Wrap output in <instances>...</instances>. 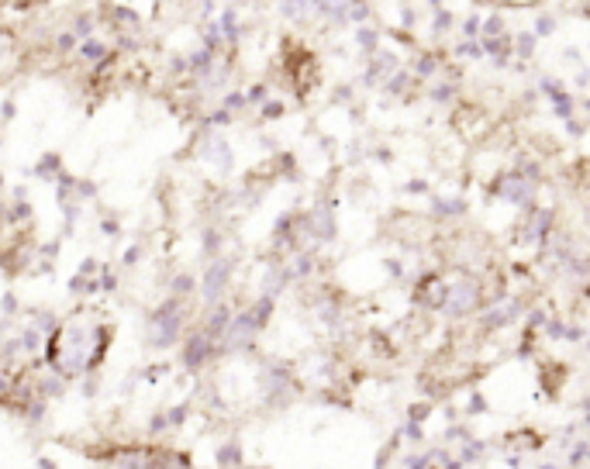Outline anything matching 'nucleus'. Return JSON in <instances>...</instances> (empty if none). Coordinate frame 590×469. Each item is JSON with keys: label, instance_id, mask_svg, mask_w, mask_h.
Here are the masks:
<instances>
[{"label": "nucleus", "instance_id": "f257e3e1", "mask_svg": "<svg viewBox=\"0 0 590 469\" xmlns=\"http://www.w3.org/2000/svg\"><path fill=\"white\" fill-rule=\"evenodd\" d=\"M187 325V307L180 297H169L166 304H159L152 314H149V345L152 348H169L173 341L180 339Z\"/></svg>", "mask_w": 590, "mask_h": 469}, {"label": "nucleus", "instance_id": "f03ea898", "mask_svg": "<svg viewBox=\"0 0 590 469\" xmlns=\"http://www.w3.org/2000/svg\"><path fill=\"white\" fill-rule=\"evenodd\" d=\"M214 355H217V341H214L204 328L194 332V335L187 339V345H183V366H187V369H201Z\"/></svg>", "mask_w": 590, "mask_h": 469}, {"label": "nucleus", "instance_id": "7ed1b4c3", "mask_svg": "<svg viewBox=\"0 0 590 469\" xmlns=\"http://www.w3.org/2000/svg\"><path fill=\"white\" fill-rule=\"evenodd\" d=\"M232 269H235V262L224 256V259H211V266H208V276H204V300L208 304H217L221 300V290L228 287V280H232Z\"/></svg>", "mask_w": 590, "mask_h": 469}, {"label": "nucleus", "instance_id": "20e7f679", "mask_svg": "<svg viewBox=\"0 0 590 469\" xmlns=\"http://www.w3.org/2000/svg\"><path fill=\"white\" fill-rule=\"evenodd\" d=\"M76 55H80V59H86V62H93V66H104L107 59H114V52H107V45L97 42L93 35H90V39H80Z\"/></svg>", "mask_w": 590, "mask_h": 469}, {"label": "nucleus", "instance_id": "39448f33", "mask_svg": "<svg viewBox=\"0 0 590 469\" xmlns=\"http://www.w3.org/2000/svg\"><path fill=\"white\" fill-rule=\"evenodd\" d=\"M35 172L42 176V179H59V172H62V163H59V156H42V163L35 166Z\"/></svg>", "mask_w": 590, "mask_h": 469}, {"label": "nucleus", "instance_id": "423d86ee", "mask_svg": "<svg viewBox=\"0 0 590 469\" xmlns=\"http://www.w3.org/2000/svg\"><path fill=\"white\" fill-rule=\"evenodd\" d=\"M214 463H217V466H235V463H242V452H239V445H235V442H228L224 449H217Z\"/></svg>", "mask_w": 590, "mask_h": 469}, {"label": "nucleus", "instance_id": "0eeeda50", "mask_svg": "<svg viewBox=\"0 0 590 469\" xmlns=\"http://www.w3.org/2000/svg\"><path fill=\"white\" fill-rule=\"evenodd\" d=\"M194 290H197V280H194V276L183 273V276L173 280V297H187V294H194Z\"/></svg>", "mask_w": 590, "mask_h": 469}, {"label": "nucleus", "instance_id": "6e6552de", "mask_svg": "<svg viewBox=\"0 0 590 469\" xmlns=\"http://www.w3.org/2000/svg\"><path fill=\"white\" fill-rule=\"evenodd\" d=\"M73 35H76V39H90V35H93V14H76Z\"/></svg>", "mask_w": 590, "mask_h": 469}, {"label": "nucleus", "instance_id": "1a4fd4ad", "mask_svg": "<svg viewBox=\"0 0 590 469\" xmlns=\"http://www.w3.org/2000/svg\"><path fill=\"white\" fill-rule=\"evenodd\" d=\"M204 252H208V256H217V252H221V231H217V228H204Z\"/></svg>", "mask_w": 590, "mask_h": 469}, {"label": "nucleus", "instance_id": "9d476101", "mask_svg": "<svg viewBox=\"0 0 590 469\" xmlns=\"http://www.w3.org/2000/svg\"><path fill=\"white\" fill-rule=\"evenodd\" d=\"M242 104H249V100H246V93H235V90L224 93V100H221V107H228V111H239Z\"/></svg>", "mask_w": 590, "mask_h": 469}, {"label": "nucleus", "instance_id": "9b49d317", "mask_svg": "<svg viewBox=\"0 0 590 469\" xmlns=\"http://www.w3.org/2000/svg\"><path fill=\"white\" fill-rule=\"evenodd\" d=\"M73 45H76V35H73V32H62V35L55 39V52H73Z\"/></svg>", "mask_w": 590, "mask_h": 469}, {"label": "nucleus", "instance_id": "f8f14e48", "mask_svg": "<svg viewBox=\"0 0 590 469\" xmlns=\"http://www.w3.org/2000/svg\"><path fill=\"white\" fill-rule=\"evenodd\" d=\"M0 311H4L7 318L18 314V297H14V294H4V297H0Z\"/></svg>", "mask_w": 590, "mask_h": 469}, {"label": "nucleus", "instance_id": "ddd939ff", "mask_svg": "<svg viewBox=\"0 0 590 469\" xmlns=\"http://www.w3.org/2000/svg\"><path fill=\"white\" fill-rule=\"evenodd\" d=\"M100 231H104V235H111V238H118V231H121V228H118V221H111V217H107V221L100 224Z\"/></svg>", "mask_w": 590, "mask_h": 469}, {"label": "nucleus", "instance_id": "4468645a", "mask_svg": "<svg viewBox=\"0 0 590 469\" xmlns=\"http://www.w3.org/2000/svg\"><path fill=\"white\" fill-rule=\"evenodd\" d=\"M280 111H283L280 104H266V107H262V118H280Z\"/></svg>", "mask_w": 590, "mask_h": 469}, {"label": "nucleus", "instance_id": "2eb2a0df", "mask_svg": "<svg viewBox=\"0 0 590 469\" xmlns=\"http://www.w3.org/2000/svg\"><path fill=\"white\" fill-rule=\"evenodd\" d=\"M266 97V86H253L249 93H246V100H262Z\"/></svg>", "mask_w": 590, "mask_h": 469}, {"label": "nucleus", "instance_id": "dca6fc26", "mask_svg": "<svg viewBox=\"0 0 590 469\" xmlns=\"http://www.w3.org/2000/svg\"><path fill=\"white\" fill-rule=\"evenodd\" d=\"M0 111H4V121H11L18 107H14V100H4V107H0Z\"/></svg>", "mask_w": 590, "mask_h": 469}, {"label": "nucleus", "instance_id": "f3484780", "mask_svg": "<svg viewBox=\"0 0 590 469\" xmlns=\"http://www.w3.org/2000/svg\"><path fill=\"white\" fill-rule=\"evenodd\" d=\"M138 256H142V252H138V245H135V249H128V252H125V262L131 266V262H135Z\"/></svg>", "mask_w": 590, "mask_h": 469}, {"label": "nucleus", "instance_id": "a211bd4d", "mask_svg": "<svg viewBox=\"0 0 590 469\" xmlns=\"http://www.w3.org/2000/svg\"><path fill=\"white\" fill-rule=\"evenodd\" d=\"M0 186H4V172H0Z\"/></svg>", "mask_w": 590, "mask_h": 469}, {"label": "nucleus", "instance_id": "6ab92c4d", "mask_svg": "<svg viewBox=\"0 0 590 469\" xmlns=\"http://www.w3.org/2000/svg\"><path fill=\"white\" fill-rule=\"evenodd\" d=\"M0 145H4V142H0Z\"/></svg>", "mask_w": 590, "mask_h": 469}]
</instances>
